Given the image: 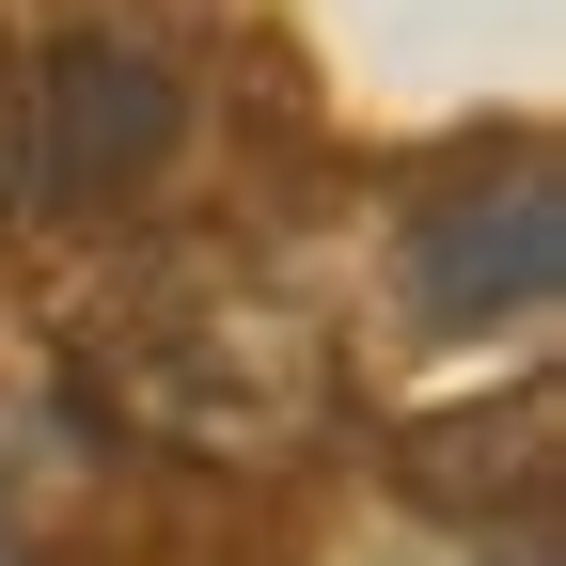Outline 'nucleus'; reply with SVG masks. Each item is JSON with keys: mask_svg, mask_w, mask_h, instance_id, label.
I'll return each instance as SVG.
<instances>
[{"mask_svg": "<svg viewBox=\"0 0 566 566\" xmlns=\"http://www.w3.org/2000/svg\"><path fill=\"white\" fill-rule=\"evenodd\" d=\"M63 394L174 472H300L346 409L331 315L237 237H126L63 283Z\"/></svg>", "mask_w": 566, "mask_h": 566, "instance_id": "f257e3e1", "label": "nucleus"}, {"mask_svg": "<svg viewBox=\"0 0 566 566\" xmlns=\"http://www.w3.org/2000/svg\"><path fill=\"white\" fill-rule=\"evenodd\" d=\"M189 158V63L142 17H80L48 63H17V205L32 221H142Z\"/></svg>", "mask_w": 566, "mask_h": 566, "instance_id": "f03ea898", "label": "nucleus"}, {"mask_svg": "<svg viewBox=\"0 0 566 566\" xmlns=\"http://www.w3.org/2000/svg\"><path fill=\"white\" fill-rule=\"evenodd\" d=\"M394 268H409V315L441 331V346L551 315V283H566V158H551V142L472 158L457 189H424V205H409Z\"/></svg>", "mask_w": 566, "mask_h": 566, "instance_id": "7ed1b4c3", "label": "nucleus"}, {"mask_svg": "<svg viewBox=\"0 0 566 566\" xmlns=\"http://www.w3.org/2000/svg\"><path fill=\"white\" fill-rule=\"evenodd\" d=\"M551 457H566V394L520 378L504 409H457V424H424V441L394 457L424 504H441L457 535H488V504H504V551H551Z\"/></svg>", "mask_w": 566, "mask_h": 566, "instance_id": "20e7f679", "label": "nucleus"}, {"mask_svg": "<svg viewBox=\"0 0 566 566\" xmlns=\"http://www.w3.org/2000/svg\"><path fill=\"white\" fill-rule=\"evenodd\" d=\"M0 221H17V32H0Z\"/></svg>", "mask_w": 566, "mask_h": 566, "instance_id": "39448f33", "label": "nucleus"}]
</instances>
